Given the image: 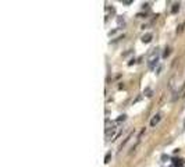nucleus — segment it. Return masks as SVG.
Listing matches in <instances>:
<instances>
[{"label":"nucleus","instance_id":"obj_8","mask_svg":"<svg viewBox=\"0 0 185 167\" xmlns=\"http://www.w3.org/2000/svg\"><path fill=\"white\" fill-rule=\"evenodd\" d=\"M168 54H170V49H168V47H166V50H164V53H163V57L166 59Z\"/></svg>","mask_w":185,"mask_h":167},{"label":"nucleus","instance_id":"obj_6","mask_svg":"<svg viewBox=\"0 0 185 167\" xmlns=\"http://www.w3.org/2000/svg\"><path fill=\"white\" fill-rule=\"evenodd\" d=\"M145 95H146L148 98H150V96H152V91H150L149 88H146V89H145Z\"/></svg>","mask_w":185,"mask_h":167},{"label":"nucleus","instance_id":"obj_10","mask_svg":"<svg viewBox=\"0 0 185 167\" xmlns=\"http://www.w3.org/2000/svg\"><path fill=\"white\" fill-rule=\"evenodd\" d=\"M117 22H118V25H121V24L124 25V18H121V17H118V18H117Z\"/></svg>","mask_w":185,"mask_h":167},{"label":"nucleus","instance_id":"obj_1","mask_svg":"<svg viewBox=\"0 0 185 167\" xmlns=\"http://www.w3.org/2000/svg\"><path fill=\"white\" fill-rule=\"evenodd\" d=\"M157 60H159V53H157V50H156V49H153L150 57L148 59V65H149V68H150V70H153V68L156 67Z\"/></svg>","mask_w":185,"mask_h":167},{"label":"nucleus","instance_id":"obj_7","mask_svg":"<svg viewBox=\"0 0 185 167\" xmlns=\"http://www.w3.org/2000/svg\"><path fill=\"white\" fill-rule=\"evenodd\" d=\"M110 159H111V153H107V155H106V157H104V163H109Z\"/></svg>","mask_w":185,"mask_h":167},{"label":"nucleus","instance_id":"obj_13","mask_svg":"<svg viewBox=\"0 0 185 167\" xmlns=\"http://www.w3.org/2000/svg\"><path fill=\"white\" fill-rule=\"evenodd\" d=\"M184 127H185V121H184Z\"/></svg>","mask_w":185,"mask_h":167},{"label":"nucleus","instance_id":"obj_11","mask_svg":"<svg viewBox=\"0 0 185 167\" xmlns=\"http://www.w3.org/2000/svg\"><path fill=\"white\" fill-rule=\"evenodd\" d=\"M131 3H132L131 0H124V1H122V4H127V6H128V4H131Z\"/></svg>","mask_w":185,"mask_h":167},{"label":"nucleus","instance_id":"obj_3","mask_svg":"<svg viewBox=\"0 0 185 167\" xmlns=\"http://www.w3.org/2000/svg\"><path fill=\"white\" fill-rule=\"evenodd\" d=\"M159 121H160V114H156L152 120H150V125H152V127H156V125L159 124Z\"/></svg>","mask_w":185,"mask_h":167},{"label":"nucleus","instance_id":"obj_2","mask_svg":"<svg viewBox=\"0 0 185 167\" xmlns=\"http://www.w3.org/2000/svg\"><path fill=\"white\" fill-rule=\"evenodd\" d=\"M182 166H184V160L182 159H178V157L173 159V167H182Z\"/></svg>","mask_w":185,"mask_h":167},{"label":"nucleus","instance_id":"obj_9","mask_svg":"<svg viewBox=\"0 0 185 167\" xmlns=\"http://www.w3.org/2000/svg\"><path fill=\"white\" fill-rule=\"evenodd\" d=\"M125 117H127V116H125V114L120 116V117H118V118H117V123H121V121H124V120H125Z\"/></svg>","mask_w":185,"mask_h":167},{"label":"nucleus","instance_id":"obj_5","mask_svg":"<svg viewBox=\"0 0 185 167\" xmlns=\"http://www.w3.org/2000/svg\"><path fill=\"white\" fill-rule=\"evenodd\" d=\"M178 10H180V3H174V4H173V9H171V13H173V14H177Z\"/></svg>","mask_w":185,"mask_h":167},{"label":"nucleus","instance_id":"obj_12","mask_svg":"<svg viewBox=\"0 0 185 167\" xmlns=\"http://www.w3.org/2000/svg\"><path fill=\"white\" fill-rule=\"evenodd\" d=\"M168 159H170V157L166 156V155H163V156H162V160H163V162H164V160H168Z\"/></svg>","mask_w":185,"mask_h":167},{"label":"nucleus","instance_id":"obj_4","mask_svg":"<svg viewBox=\"0 0 185 167\" xmlns=\"http://www.w3.org/2000/svg\"><path fill=\"white\" fill-rule=\"evenodd\" d=\"M150 41H152V33H145V35L142 36V42H143V43H149Z\"/></svg>","mask_w":185,"mask_h":167}]
</instances>
